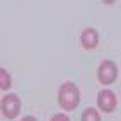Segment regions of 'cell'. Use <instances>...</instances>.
<instances>
[{
  "label": "cell",
  "instance_id": "cell-1",
  "mask_svg": "<svg viewBox=\"0 0 121 121\" xmlns=\"http://www.w3.org/2000/svg\"><path fill=\"white\" fill-rule=\"evenodd\" d=\"M58 102L65 111H73L80 102V91L73 82L61 84L58 91Z\"/></svg>",
  "mask_w": 121,
  "mask_h": 121
},
{
  "label": "cell",
  "instance_id": "cell-2",
  "mask_svg": "<svg viewBox=\"0 0 121 121\" xmlns=\"http://www.w3.org/2000/svg\"><path fill=\"white\" fill-rule=\"evenodd\" d=\"M0 106H2V112L5 118H15L21 112V99L17 97L15 94H5L2 97V102H0Z\"/></svg>",
  "mask_w": 121,
  "mask_h": 121
},
{
  "label": "cell",
  "instance_id": "cell-3",
  "mask_svg": "<svg viewBox=\"0 0 121 121\" xmlns=\"http://www.w3.org/2000/svg\"><path fill=\"white\" fill-rule=\"evenodd\" d=\"M97 77H99V82L104 84V85H109V84L114 82L116 77H118V68H116V65H114V61L104 60L101 65H99Z\"/></svg>",
  "mask_w": 121,
  "mask_h": 121
},
{
  "label": "cell",
  "instance_id": "cell-4",
  "mask_svg": "<svg viewBox=\"0 0 121 121\" xmlns=\"http://www.w3.org/2000/svg\"><path fill=\"white\" fill-rule=\"evenodd\" d=\"M97 106L104 112H112L116 109V95L111 91H101L97 95Z\"/></svg>",
  "mask_w": 121,
  "mask_h": 121
},
{
  "label": "cell",
  "instance_id": "cell-5",
  "mask_svg": "<svg viewBox=\"0 0 121 121\" xmlns=\"http://www.w3.org/2000/svg\"><path fill=\"white\" fill-rule=\"evenodd\" d=\"M80 43L85 50H92V48L97 46L99 43V34L97 31L92 29V27H87L85 31H82V34H80Z\"/></svg>",
  "mask_w": 121,
  "mask_h": 121
},
{
  "label": "cell",
  "instance_id": "cell-6",
  "mask_svg": "<svg viewBox=\"0 0 121 121\" xmlns=\"http://www.w3.org/2000/svg\"><path fill=\"white\" fill-rule=\"evenodd\" d=\"M82 121H101V116H99V112L95 111L94 108H89V109L84 111Z\"/></svg>",
  "mask_w": 121,
  "mask_h": 121
},
{
  "label": "cell",
  "instance_id": "cell-7",
  "mask_svg": "<svg viewBox=\"0 0 121 121\" xmlns=\"http://www.w3.org/2000/svg\"><path fill=\"white\" fill-rule=\"evenodd\" d=\"M9 87H10V75H9V72L5 68H2L0 70V89H2V91H7Z\"/></svg>",
  "mask_w": 121,
  "mask_h": 121
},
{
  "label": "cell",
  "instance_id": "cell-8",
  "mask_svg": "<svg viewBox=\"0 0 121 121\" xmlns=\"http://www.w3.org/2000/svg\"><path fill=\"white\" fill-rule=\"evenodd\" d=\"M51 121H70V119H68V116H65V114H55V116L51 118Z\"/></svg>",
  "mask_w": 121,
  "mask_h": 121
},
{
  "label": "cell",
  "instance_id": "cell-9",
  "mask_svg": "<svg viewBox=\"0 0 121 121\" xmlns=\"http://www.w3.org/2000/svg\"><path fill=\"white\" fill-rule=\"evenodd\" d=\"M21 121H38L36 118H33V116H26V118H22Z\"/></svg>",
  "mask_w": 121,
  "mask_h": 121
},
{
  "label": "cell",
  "instance_id": "cell-10",
  "mask_svg": "<svg viewBox=\"0 0 121 121\" xmlns=\"http://www.w3.org/2000/svg\"><path fill=\"white\" fill-rule=\"evenodd\" d=\"M102 2H104V4H109V5H111V4H114L116 0H102Z\"/></svg>",
  "mask_w": 121,
  "mask_h": 121
}]
</instances>
